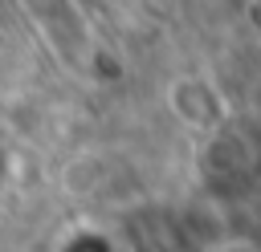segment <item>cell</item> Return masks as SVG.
Instances as JSON below:
<instances>
[{"label":"cell","mask_w":261,"mask_h":252,"mask_svg":"<svg viewBox=\"0 0 261 252\" xmlns=\"http://www.w3.org/2000/svg\"><path fill=\"white\" fill-rule=\"evenodd\" d=\"M163 98H167L171 118H179V122L192 126V130H216V126L228 118L224 98L216 93V85H212L204 73H175V77L167 81Z\"/></svg>","instance_id":"cell-1"},{"label":"cell","mask_w":261,"mask_h":252,"mask_svg":"<svg viewBox=\"0 0 261 252\" xmlns=\"http://www.w3.org/2000/svg\"><path fill=\"white\" fill-rule=\"evenodd\" d=\"M249 4H253V0H204V8L216 12V16H224V20H241Z\"/></svg>","instance_id":"cell-2"},{"label":"cell","mask_w":261,"mask_h":252,"mask_svg":"<svg viewBox=\"0 0 261 252\" xmlns=\"http://www.w3.org/2000/svg\"><path fill=\"white\" fill-rule=\"evenodd\" d=\"M212 252H257L249 240H224V244H216Z\"/></svg>","instance_id":"cell-3"},{"label":"cell","mask_w":261,"mask_h":252,"mask_svg":"<svg viewBox=\"0 0 261 252\" xmlns=\"http://www.w3.org/2000/svg\"><path fill=\"white\" fill-rule=\"evenodd\" d=\"M0 159H4V138H0ZM0 179H4V167H0Z\"/></svg>","instance_id":"cell-4"}]
</instances>
